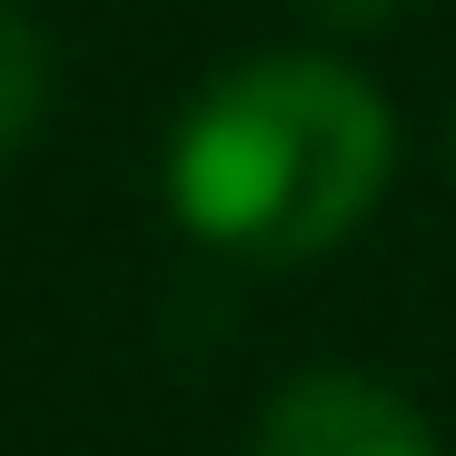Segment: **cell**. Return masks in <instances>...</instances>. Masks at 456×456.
I'll return each instance as SVG.
<instances>
[{
	"label": "cell",
	"instance_id": "6da1fadb",
	"mask_svg": "<svg viewBox=\"0 0 456 456\" xmlns=\"http://www.w3.org/2000/svg\"><path fill=\"white\" fill-rule=\"evenodd\" d=\"M397 129L338 60H248L179 119L169 199L199 239L239 258H318L377 208Z\"/></svg>",
	"mask_w": 456,
	"mask_h": 456
},
{
	"label": "cell",
	"instance_id": "3957f363",
	"mask_svg": "<svg viewBox=\"0 0 456 456\" xmlns=\"http://www.w3.org/2000/svg\"><path fill=\"white\" fill-rule=\"evenodd\" d=\"M40 110H50V40L11 11V0H0V169L30 149Z\"/></svg>",
	"mask_w": 456,
	"mask_h": 456
},
{
	"label": "cell",
	"instance_id": "7a4b0ae2",
	"mask_svg": "<svg viewBox=\"0 0 456 456\" xmlns=\"http://www.w3.org/2000/svg\"><path fill=\"white\" fill-rule=\"evenodd\" d=\"M248 456H436V436L397 387H377L357 367H318L268 397Z\"/></svg>",
	"mask_w": 456,
	"mask_h": 456
},
{
	"label": "cell",
	"instance_id": "277c9868",
	"mask_svg": "<svg viewBox=\"0 0 456 456\" xmlns=\"http://www.w3.org/2000/svg\"><path fill=\"white\" fill-rule=\"evenodd\" d=\"M318 11H328V20H347V30H367V20H397L407 0H318Z\"/></svg>",
	"mask_w": 456,
	"mask_h": 456
}]
</instances>
